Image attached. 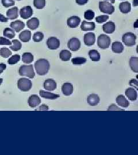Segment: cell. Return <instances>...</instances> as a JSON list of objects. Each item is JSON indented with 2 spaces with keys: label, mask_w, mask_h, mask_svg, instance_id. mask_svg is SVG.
Wrapping results in <instances>:
<instances>
[{
  "label": "cell",
  "mask_w": 138,
  "mask_h": 155,
  "mask_svg": "<svg viewBox=\"0 0 138 155\" xmlns=\"http://www.w3.org/2000/svg\"><path fill=\"white\" fill-rule=\"evenodd\" d=\"M34 67L37 74L40 76L46 75L50 70V62L46 59H39L35 61Z\"/></svg>",
  "instance_id": "6da1fadb"
},
{
  "label": "cell",
  "mask_w": 138,
  "mask_h": 155,
  "mask_svg": "<svg viewBox=\"0 0 138 155\" xmlns=\"http://www.w3.org/2000/svg\"><path fill=\"white\" fill-rule=\"evenodd\" d=\"M19 74L20 76H26L27 77L33 79L35 76L33 65H22L19 69Z\"/></svg>",
  "instance_id": "7a4b0ae2"
},
{
  "label": "cell",
  "mask_w": 138,
  "mask_h": 155,
  "mask_svg": "<svg viewBox=\"0 0 138 155\" xmlns=\"http://www.w3.org/2000/svg\"><path fill=\"white\" fill-rule=\"evenodd\" d=\"M32 86L31 81L28 78H20L17 81V87L22 91H29Z\"/></svg>",
  "instance_id": "3957f363"
},
{
  "label": "cell",
  "mask_w": 138,
  "mask_h": 155,
  "mask_svg": "<svg viewBox=\"0 0 138 155\" xmlns=\"http://www.w3.org/2000/svg\"><path fill=\"white\" fill-rule=\"evenodd\" d=\"M122 41L126 46L132 47L136 45V36L131 32L124 33L122 36Z\"/></svg>",
  "instance_id": "277c9868"
},
{
  "label": "cell",
  "mask_w": 138,
  "mask_h": 155,
  "mask_svg": "<svg viewBox=\"0 0 138 155\" xmlns=\"http://www.w3.org/2000/svg\"><path fill=\"white\" fill-rule=\"evenodd\" d=\"M110 43L111 39L108 35L105 34H101L98 37L97 45L101 49L104 50L108 48L110 46Z\"/></svg>",
  "instance_id": "5b68a950"
},
{
  "label": "cell",
  "mask_w": 138,
  "mask_h": 155,
  "mask_svg": "<svg viewBox=\"0 0 138 155\" xmlns=\"http://www.w3.org/2000/svg\"><path fill=\"white\" fill-rule=\"evenodd\" d=\"M99 11L102 13L108 15L113 14L115 11L114 6L109 2L105 1H99Z\"/></svg>",
  "instance_id": "8992f818"
},
{
  "label": "cell",
  "mask_w": 138,
  "mask_h": 155,
  "mask_svg": "<svg viewBox=\"0 0 138 155\" xmlns=\"http://www.w3.org/2000/svg\"><path fill=\"white\" fill-rule=\"evenodd\" d=\"M81 43L80 40L77 38H72L69 40L67 43L68 48L72 51H77L80 49Z\"/></svg>",
  "instance_id": "52a82bcc"
},
{
  "label": "cell",
  "mask_w": 138,
  "mask_h": 155,
  "mask_svg": "<svg viewBox=\"0 0 138 155\" xmlns=\"http://www.w3.org/2000/svg\"><path fill=\"white\" fill-rule=\"evenodd\" d=\"M47 47L51 50H55L59 48L60 46L59 40L55 37H50L47 39Z\"/></svg>",
  "instance_id": "ba28073f"
},
{
  "label": "cell",
  "mask_w": 138,
  "mask_h": 155,
  "mask_svg": "<svg viewBox=\"0 0 138 155\" xmlns=\"http://www.w3.org/2000/svg\"><path fill=\"white\" fill-rule=\"evenodd\" d=\"M33 14V9L31 6H24L20 11V15L24 19H28L31 17Z\"/></svg>",
  "instance_id": "9c48e42d"
},
{
  "label": "cell",
  "mask_w": 138,
  "mask_h": 155,
  "mask_svg": "<svg viewBox=\"0 0 138 155\" xmlns=\"http://www.w3.org/2000/svg\"><path fill=\"white\" fill-rule=\"evenodd\" d=\"M81 18L78 16H72L67 20V24L69 28H77L81 23Z\"/></svg>",
  "instance_id": "30bf717a"
},
{
  "label": "cell",
  "mask_w": 138,
  "mask_h": 155,
  "mask_svg": "<svg viewBox=\"0 0 138 155\" xmlns=\"http://www.w3.org/2000/svg\"><path fill=\"white\" fill-rule=\"evenodd\" d=\"M83 41L85 45L87 46H92L94 45L96 41V35L94 33L90 32L85 34Z\"/></svg>",
  "instance_id": "8fae6325"
},
{
  "label": "cell",
  "mask_w": 138,
  "mask_h": 155,
  "mask_svg": "<svg viewBox=\"0 0 138 155\" xmlns=\"http://www.w3.org/2000/svg\"><path fill=\"white\" fill-rule=\"evenodd\" d=\"M41 104V99L36 94L31 95L28 99V105L29 107L34 108Z\"/></svg>",
  "instance_id": "7c38bea8"
},
{
  "label": "cell",
  "mask_w": 138,
  "mask_h": 155,
  "mask_svg": "<svg viewBox=\"0 0 138 155\" xmlns=\"http://www.w3.org/2000/svg\"><path fill=\"white\" fill-rule=\"evenodd\" d=\"M43 86L47 91H54L57 87V84L54 79H48L44 81Z\"/></svg>",
  "instance_id": "4fadbf2b"
},
{
  "label": "cell",
  "mask_w": 138,
  "mask_h": 155,
  "mask_svg": "<svg viewBox=\"0 0 138 155\" xmlns=\"http://www.w3.org/2000/svg\"><path fill=\"white\" fill-rule=\"evenodd\" d=\"M74 91V87L72 83L66 82L62 86V92L65 95L69 96L72 95Z\"/></svg>",
  "instance_id": "5bb4252c"
},
{
  "label": "cell",
  "mask_w": 138,
  "mask_h": 155,
  "mask_svg": "<svg viewBox=\"0 0 138 155\" xmlns=\"http://www.w3.org/2000/svg\"><path fill=\"white\" fill-rule=\"evenodd\" d=\"M116 29L115 24L113 21L106 22L103 25V30L105 33L111 34L113 33Z\"/></svg>",
  "instance_id": "9a60e30c"
},
{
  "label": "cell",
  "mask_w": 138,
  "mask_h": 155,
  "mask_svg": "<svg viewBox=\"0 0 138 155\" xmlns=\"http://www.w3.org/2000/svg\"><path fill=\"white\" fill-rule=\"evenodd\" d=\"M40 25L39 20L36 17H32L27 21V26L31 30L34 31L39 27Z\"/></svg>",
  "instance_id": "2e32d148"
},
{
  "label": "cell",
  "mask_w": 138,
  "mask_h": 155,
  "mask_svg": "<svg viewBox=\"0 0 138 155\" xmlns=\"http://www.w3.org/2000/svg\"><path fill=\"white\" fill-rule=\"evenodd\" d=\"M100 98L96 94H92L89 95L87 98V102L89 105L92 106H95L99 104Z\"/></svg>",
  "instance_id": "e0dca14e"
},
{
  "label": "cell",
  "mask_w": 138,
  "mask_h": 155,
  "mask_svg": "<svg viewBox=\"0 0 138 155\" xmlns=\"http://www.w3.org/2000/svg\"><path fill=\"white\" fill-rule=\"evenodd\" d=\"M25 27V24L21 20H16L11 23V28L16 32H19Z\"/></svg>",
  "instance_id": "ac0fdd59"
},
{
  "label": "cell",
  "mask_w": 138,
  "mask_h": 155,
  "mask_svg": "<svg viewBox=\"0 0 138 155\" xmlns=\"http://www.w3.org/2000/svg\"><path fill=\"white\" fill-rule=\"evenodd\" d=\"M39 95L42 98L48 100H55L60 97V95L59 94H54L44 90H40Z\"/></svg>",
  "instance_id": "d6986e66"
},
{
  "label": "cell",
  "mask_w": 138,
  "mask_h": 155,
  "mask_svg": "<svg viewBox=\"0 0 138 155\" xmlns=\"http://www.w3.org/2000/svg\"><path fill=\"white\" fill-rule=\"evenodd\" d=\"M116 103L122 107L127 108L130 106V102L123 95H119L116 97Z\"/></svg>",
  "instance_id": "ffe728a7"
},
{
  "label": "cell",
  "mask_w": 138,
  "mask_h": 155,
  "mask_svg": "<svg viewBox=\"0 0 138 155\" xmlns=\"http://www.w3.org/2000/svg\"><path fill=\"white\" fill-rule=\"evenodd\" d=\"M125 94L129 100L135 101L137 100V91L133 88H128L125 91Z\"/></svg>",
  "instance_id": "44dd1931"
},
{
  "label": "cell",
  "mask_w": 138,
  "mask_h": 155,
  "mask_svg": "<svg viewBox=\"0 0 138 155\" xmlns=\"http://www.w3.org/2000/svg\"><path fill=\"white\" fill-rule=\"evenodd\" d=\"M96 28V24L94 22H88L83 21L81 25V29L83 31H94Z\"/></svg>",
  "instance_id": "7402d4cb"
},
{
  "label": "cell",
  "mask_w": 138,
  "mask_h": 155,
  "mask_svg": "<svg viewBox=\"0 0 138 155\" xmlns=\"http://www.w3.org/2000/svg\"><path fill=\"white\" fill-rule=\"evenodd\" d=\"M6 16L9 20H15L19 17V9L17 7H13L6 12Z\"/></svg>",
  "instance_id": "603a6c76"
},
{
  "label": "cell",
  "mask_w": 138,
  "mask_h": 155,
  "mask_svg": "<svg viewBox=\"0 0 138 155\" xmlns=\"http://www.w3.org/2000/svg\"><path fill=\"white\" fill-rule=\"evenodd\" d=\"M124 49V45L120 41H115L112 45V50L114 53L121 54Z\"/></svg>",
  "instance_id": "cb8c5ba5"
},
{
  "label": "cell",
  "mask_w": 138,
  "mask_h": 155,
  "mask_svg": "<svg viewBox=\"0 0 138 155\" xmlns=\"http://www.w3.org/2000/svg\"><path fill=\"white\" fill-rule=\"evenodd\" d=\"M19 37L20 40L22 42L24 43L29 42L31 39V32L28 30L23 31L19 34Z\"/></svg>",
  "instance_id": "d4e9b609"
},
{
  "label": "cell",
  "mask_w": 138,
  "mask_h": 155,
  "mask_svg": "<svg viewBox=\"0 0 138 155\" xmlns=\"http://www.w3.org/2000/svg\"><path fill=\"white\" fill-rule=\"evenodd\" d=\"M119 9L122 13L127 14L131 11V5L128 1L122 2L119 5Z\"/></svg>",
  "instance_id": "484cf974"
},
{
  "label": "cell",
  "mask_w": 138,
  "mask_h": 155,
  "mask_svg": "<svg viewBox=\"0 0 138 155\" xmlns=\"http://www.w3.org/2000/svg\"><path fill=\"white\" fill-rule=\"evenodd\" d=\"M130 66L131 70L134 72H138V57H131L130 59Z\"/></svg>",
  "instance_id": "4316f807"
},
{
  "label": "cell",
  "mask_w": 138,
  "mask_h": 155,
  "mask_svg": "<svg viewBox=\"0 0 138 155\" xmlns=\"http://www.w3.org/2000/svg\"><path fill=\"white\" fill-rule=\"evenodd\" d=\"M72 53L70 51L62 50L59 53V58L62 61H69L72 58Z\"/></svg>",
  "instance_id": "83f0119b"
},
{
  "label": "cell",
  "mask_w": 138,
  "mask_h": 155,
  "mask_svg": "<svg viewBox=\"0 0 138 155\" xmlns=\"http://www.w3.org/2000/svg\"><path fill=\"white\" fill-rule=\"evenodd\" d=\"M89 56L93 61H99L100 60L101 55L99 51L97 50H92L89 51Z\"/></svg>",
  "instance_id": "f1b7e54d"
},
{
  "label": "cell",
  "mask_w": 138,
  "mask_h": 155,
  "mask_svg": "<svg viewBox=\"0 0 138 155\" xmlns=\"http://www.w3.org/2000/svg\"><path fill=\"white\" fill-rule=\"evenodd\" d=\"M34 57L31 52H24L22 55V61L25 64H30L33 61Z\"/></svg>",
  "instance_id": "f546056e"
},
{
  "label": "cell",
  "mask_w": 138,
  "mask_h": 155,
  "mask_svg": "<svg viewBox=\"0 0 138 155\" xmlns=\"http://www.w3.org/2000/svg\"><path fill=\"white\" fill-rule=\"evenodd\" d=\"M3 35L8 39H12L15 37V31L10 28H6L4 29Z\"/></svg>",
  "instance_id": "4dcf8cb0"
},
{
  "label": "cell",
  "mask_w": 138,
  "mask_h": 155,
  "mask_svg": "<svg viewBox=\"0 0 138 155\" xmlns=\"http://www.w3.org/2000/svg\"><path fill=\"white\" fill-rule=\"evenodd\" d=\"M12 43H13L12 45L10 46V48L12 51H17L22 49V44L20 41H19L18 40L15 39L12 41Z\"/></svg>",
  "instance_id": "1f68e13d"
},
{
  "label": "cell",
  "mask_w": 138,
  "mask_h": 155,
  "mask_svg": "<svg viewBox=\"0 0 138 155\" xmlns=\"http://www.w3.org/2000/svg\"><path fill=\"white\" fill-rule=\"evenodd\" d=\"M87 61L86 59L84 57H76L72 59V63L74 65H81L85 63Z\"/></svg>",
  "instance_id": "d6a6232c"
},
{
  "label": "cell",
  "mask_w": 138,
  "mask_h": 155,
  "mask_svg": "<svg viewBox=\"0 0 138 155\" xmlns=\"http://www.w3.org/2000/svg\"><path fill=\"white\" fill-rule=\"evenodd\" d=\"M12 55L11 51L8 48L3 47L0 49V55L4 58H8Z\"/></svg>",
  "instance_id": "836d02e7"
},
{
  "label": "cell",
  "mask_w": 138,
  "mask_h": 155,
  "mask_svg": "<svg viewBox=\"0 0 138 155\" xmlns=\"http://www.w3.org/2000/svg\"><path fill=\"white\" fill-rule=\"evenodd\" d=\"M45 4V0H33V5L38 9H42L44 8Z\"/></svg>",
  "instance_id": "e575fe53"
},
{
  "label": "cell",
  "mask_w": 138,
  "mask_h": 155,
  "mask_svg": "<svg viewBox=\"0 0 138 155\" xmlns=\"http://www.w3.org/2000/svg\"><path fill=\"white\" fill-rule=\"evenodd\" d=\"M44 39V34L43 32L38 31L33 34V40L35 42L42 41Z\"/></svg>",
  "instance_id": "d590c367"
},
{
  "label": "cell",
  "mask_w": 138,
  "mask_h": 155,
  "mask_svg": "<svg viewBox=\"0 0 138 155\" xmlns=\"http://www.w3.org/2000/svg\"><path fill=\"white\" fill-rule=\"evenodd\" d=\"M20 60V55L19 54H15L14 55L12 56L11 57L8 59V63L11 64V65H13L17 63Z\"/></svg>",
  "instance_id": "8d00e7d4"
},
{
  "label": "cell",
  "mask_w": 138,
  "mask_h": 155,
  "mask_svg": "<svg viewBox=\"0 0 138 155\" xmlns=\"http://www.w3.org/2000/svg\"><path fill=\"white\" fill-rule=\"evenodd\" d=\"M95 13L94 11L92 10H88L84 13V17L88 20H92L94 18Z\"/></svg>",
  "instance_id": "74e56055"
},
{
  "label": "cell",
  "mask_w": 138,
  "mask_h": 155,
  "mask_svg": "<svg viewBox=\"0 0 138 155\" xmlns=\"http://www.w3.org/2000/svg\"><path fill=\"white\" fill-rule=\"evenodd\" d=\"M1 2L3 6L5 8H9L15 4V2L14 0H2Z\"/></svg>",
  "instance_id": "f35d334b"
},
{
  "label": "cell",
  "mask_w": 138,
  "mask_h": 155,
  "mask_svg": "<svg viewBox=\"0 0 138 155\" xmlns=\"http://www.w3.org/2000/svg\"><path fill=\"white\" fill-rule=\"evenodd\" d=\"M109 19L108 15H101L97 16L96 18V21L97 23H103L105 22Z\"/></svg>",
  "instance_id": "ab89813d"
},
{
  "label": "cell",
  "mask_w": 138,
  "mask_h": 155,
  "mask_svg": "<svg viewBox=\"0 0 138 155\" xmlns=\"http://www.w3.org/2000/svg\"><path fill=\"white\" fill-rule=\"evenodd\" d=\"M12 43L9 39H6L4 37H0V45H11Z\"/></svg>",
  "instance_id": "60d3db41"
},
{
  "label": "cell",
  "mask_w": 138,
  "mask_h": 155,
  "mask_svg": "<svg viewBox=\"0 0 138 155\" xmlns=\"http://www.w3.org/2000/svg\"><path fill=\"white\" fill-rule=\"evenodd\" d=\"M108 111H124V110L123 109H122L119 107H118L115 104H111L108 108Z\"/></svg>",
  "instance_id": "b9f144b4"
},
{
  "label": "cell",
  "mask_w": 138,
  "mask_h": 155,
  "mask_svg": "<svg viewBox=\"0 0 138 155\" xmlns=\"http://www.w3.org/2000/svg\"><path fill=\"white\" fill-rule=\"evenodd\" d=\"M129 84L131 86L135 87L136 90L138 89V81L136 79H132L130 81Z\"/></svg>",
  "instance_id": "7bdbcfd3"
},
{
  "label": "cell",
  "mask_w": 138,
  "mask_h": 155,
  "mask_svg": "<svg viewBox=\"0 0 138 155\" xmlns=\"http://www.w3.org/2000/svg\"><path fill=\"white\" fill-rule=\"evenodd\" d=\"M49 106L45 105V104H43L41 106H40L38 108H37L36 109H35V110L40 111V110H49Z\"/></svg>",
  "instance_id": "ee69618b"
},
{
  "label": "cell",
  "mask_w": 138,
  "mask_h": 155,
  "mask_svg": "<svg viewBox=\"0 0 138 155\" xmlns=\"http://www.w3.org/2000/svg\"><path fill=\"white\" fill-rule=\"evenodd\" d=\"M89 0H76V2L79 5H84L88 2Z\"/></svg>",
  "instance_id": "f6af8a7d"
},
{
  "label": "cell",
  "mask_w": 138,
  "mask_h": 155,
  "mask_svg": "<svg viewBox=\"0 0 138 155\" xmlns=\"http://www.w3.org/2000/svg\"><path fill=\"white\" fill-rule=\"evenodd\" d=\"M6 68V65L5 63H0V75L4 72Z\"/></svg>",
  "instance_id": "bcb514c9"
},
{
  "label": "cell",
  "mask_w": 138,
  "mask_h": 155,
  "mask_svg": "<svg viewBox=\"0 0 138 155\" xmlns=\"http://www.w3.org/2000/svg\"><path fill=\"white\" fill-rule=\"evenodd\" d=\"M8 18L5 16H4L3 15L0 13V21L2 22H7L8 21Z\"/></svg>",
  "instance_id": "7dc6e473"
},
{
  "label": "cell",
  "mask_w": 138,
  "mask_h": 155,
  "mask_svg": "<svg viewBox=\"0 0 138 155\" xmlns=\"http://www.w3.org/2000/svg\"><path fill=\"white\" fill-rule=\"evenodd\" d=\"M133 6H138V0H133Z\"/></svg>",
  "instance_id": "c3c4849f"
},
{
  "label": "cell",
  "mask_w": 138,
  "mask_h": 155,
  "mask_svg": "<svg viewBox=\"0 0 138 155\" xmlns=\"http://www.w3.org/2000/svg\"><path fill=\"white\" fill-rule=\"evenodd\" d=\"M104 1H106V2H109V3L112 4L115 3V0H104Z\"/></svg>",
  "instance_id": "681fc988"
},
{
  "label": "cell",
  "mask_w": 138,
  "mask_h": 155,
  "mask_svg": "<svg viewBox=\"0 0 138 155\" xmlns=\"http://www.w3.org/2000/svg\"><path fill=\"white\" fill-rule=\"evenodd\" d=\"M137 22H138V20H136V22H135V24H134V27L135 28H138V23H137Z\"/></svg>",
  "instance_id": "f907efd6"
},
{
  "label": "cell",
  "mask_w": 138,
  "mask_h": 155,
  "mask_svg": "<svg viewBox=\"0 0 138 155\" xmlns=\"http://www.w3.org/2000/svg\"><path fill=\"white\" fill-rule=\"evenodd\" d=\"M3 82V79L2 78H0V86L1 85V84Z\"/></svg>",
  "instance_id": "816d5d0a"
},
{
  "label": "cell",
  "mask_w": 138,
  "mask_h": 155,
  "mask_svg": "<svg viewBox=\"0 0 138 155\" xmlns=\"http://www.w3.org/2000/svg\"><path fill=\"white\" fill-rule=\"evenodd\" d=\"M17 1H21V0H17Z\"/></svg>",
  "instance_id": "f5cc1de1"
},
{
  "label": "cell",
  "mask_w": 138,
  "mask_h": 155,
  "mask_svg": "<svg viewBox=\"0 0 138 155\" xmlns=\"http://www.w3.org/2000/svg\"><path fill=\"white\" fill-rule=\"evenodd\" d=\"M120 1H123V0H120Z\"/></svg>",
  "instance_id": "db71d44e"
}]
</instances>
